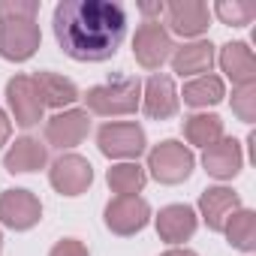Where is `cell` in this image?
Wrapping results in <instances>:
<instances>
[{"label":"cell","instance_id":"25","mask_svg":"<svg viewBox=\"0 0 256 256\" xmlns=\"http://www.w3.org/2000/svg\"><path fill=\"white\" fill-rule=\"evenodd\" d=\"M214 16L229 28H247L256 18V6L247 0H220L214 4Z\"/></svg>","mask_w":256,"mask_h":256},{"label":"cell","instance_id":"24","mask_svg":"<svg viewBox=\"0 0 256 256\" xmlns=\"http://www.w3.org/2000/svg\"><path fill=\"white\" fill-rule=\"evenodd\" d=\"M106 181H108L112 193H118V196H139L148 184V172L139 163H114L106 172Z\"/></svg>","mask_w":256,"mask_h":256},{"label":"cell","instance_id":"9","mask_svg":"<svg viewBox=\"0 0 256 256\" xmlns=\"http://www.w3.org/2000/svg\"><path fill=\"white\" fill-rule=\"evenodd\" d=\"M42 34L36 22H0V58L24 64L40 52Z\"/></svg>","mask_w":256,"mask_h":256},{"label":"cell","instance_id":"6","mask_svg":"<svg viewBox=\"0 0 256 256\" xmlns=\"http://www.w3.org/2000/svg\"><path fill=\"white\" fill-rule=\"evenodd\" d=\"M172 34L160 22H142L133 36V58L142 70H160L172 58Z\"/></svg>","mask_w":256,"mask_h":256},{"label":"cell","instance_id":"7","mask_svg":"<svg viewBox=\"0 0 256 256\" xmlns=\"http://www.w3.org/2000/svg\"><path fill=\"white\" fill-rule=\"evenodd\" d=\"M6 102H10V112H12L16 124L24 126V130L36 126L46 114V102L36 90L34 76H12L6 82Z\"/></svg>","mask_w":256,"mask_h":256},{"label":"cell","instance_id":"31","mask_svg":"<svg viewBox=\"0 0 256 256\" xmlns=\"http://www.w3.org/2000/svg\"><path fill=\"white\" fill-rule=\"evenodd\" d=\"M160 256H199V253H193V250H187V247H172V250H166V253H160Z\"/></svg>","mask_w":256,"mask_h":256},{"label":"cell","instance_id":"23","mask_svg":"<svg viewBox=\"0 0 256 256\" xmlns=\"http://www.w3.org/2000/svg\"><path fill=\"white\" fill-rule=\"evenodd\" d=\"M184 139L196 148H208L223 139V120L208 112L190 114V118H184Z\"/></svg>","mask_w":256,"mask_h":256},{"label":"cell","instance_id":"16","mask_svg":"<svg viewBox=\"0 0 256 256\" xmlns=\"http://www.w3.org/2000/svg\"><path fill=\"white\" fill-rule=\"evenodd\" d=\"M241 208V196L232 187H208L199 193V217L211 232H223L226 220Z\"/></svg>","mask_w":256,"mask_h":256},{"label":"cell","instance_id":"13","mask_svg":"<svg viewBox=\"0 0 256 256\" xmlns=\"http://www.w3.org/2000/svg\"><path fill=\"white\" fill-rule=\"evenodd\" d=\"M178 106H181V96L175 90L172 76L154 72L142 84V112L151 120H169V118H175L178 114Z\"/></svg>","mask_w":256,"mask_h":256},{"label":"cell","instance_id":"27","mask_svg":"<svg viewBox=\"0 0 256 256\" xmlns=\"http://www.w3.org/2000/svg\"><path fill=\"white\" fill-rule=\"evenodd\" d=\"M232 112L244 124L256 120V84H244V88L232 90Z\"/></svg>","mask_w":256,"mask_h":256},{"label":"cell","instance_id":"22","mask_svg":"<svg viewBox=\"0 0 256 256\" xmlns=\"http://www.w3.org/2000/svg\"><path fill=\"white\" fill-rule=\"evenodd\" d=\"M223 235H226L229 247H235V250H241V253H253V250H256V211L238 208V211L226 220Z\"/></svg>","mask_w":256,"mask_h":256},{"label":"cell","instance_id":"5","mask_svg":"<svg viewBox=\"0 0 256 256\" xmlns=\"http://www.w3.org/2000/svg\"><path fill=\"white\" fill-rule=\"evenodd\" d=\"M102 220H106L108 232H114L120 238H130L151 223V205L142 196H114L106 205Z\"/></svg>","mask_w":256,"mask_h":256},{"label":"cell","instance_id":"21","mask_svg":"<svg viewBox=\"0 0 256 256\" xmlns=\"http://www.w3.org/2000/svg\"><path fill=\"white\" fill-rule=\"evenodd\" d=\"M184 102L190 106V108H208V106H217V102H223V96H226V84H223V78L220 76H196V78H190L187 84H184Z\"/></svg>","mask_w":256,"mask_h":256},{"label":"cell","instance_id":"17","mask_svg":"<svg viewBox=\"0 0 256 256\" xmlns=\"http://www.w3.org/2000/svg\"><path fill=\"white\" fill-rule=\"evenodd\" d=\"M48 163V148L34 139V136H22L10 145V151L4 154V169L10 175H28V172H36Z\"/></svg>","mask_w":256,"mask_h":256},{"label":"cell","instance_id":"1","mask_svg":"<svg viewBox=\"0 0 256 256\" xmlns=\"http://www.w3.org/2000/svg\"><path fill=\"white\" fill-rule=\"evenodd\" d=\"M54 40L78 64H102L126 36V10L118 0H60L52 16Z\"/></svg>","mask_w":256,"mask_h":256},{"label":"cell","instance_id":"29","mask_svg":"<svg viewBox=\"0 0 256 256\" xmlns=\"http://www.w3.org/2000/svg\"><path fill=\"white\" fill-rule=\"evenodd\" d=\"M163 10H166V4H139V12H142V16H148L145 22H160Z\"/></svg>","mask_w":256,"mask_h":256},{"label":"cell","instance_id":"14","mask_svg":"<svg viewBox=\"0 0 256 256\" xmlns=\"http://www.w3.org/2000/svg\"><path fill=\"white\" fill-rule=\"evenodd\" d=\"M154 223H157V235L166 244H184V241H190L196 235L199 214H196V208H190L184 202H175V205L160 208V214L154 217Z\"/></svg>","mask_w":256,"mask_h":256},{"label":"cell","instance_id":"2","mask_svg":"<svg viewBox=\"0 0 256 256\" xmlns=\"http://www.w3.org/2000/svg\"><path fill=\"white\" fill-rule=\"evenodd\" d=\"M82 100H84L88 114H100V118L133 114L142 106V82L130 78V76H114L106 84L88 88V94Z\"/></svg>","mask_w":256,"mask_h":256},{"label":"cell","instance_id":"15","mask_svg":"<svg viewBox=\"0 0 256 256\" xmlns=\"http://www.w3.org/2000/svg\"><path fill=\"white\" fill-rule=\"evenodd\" d=\"M202 166L211 178L217 181H232L241 166H244V151H241V142L232 139V136H223L220 142L208 145L205 154H202Z\"/></svg>","mask_w":256,"mask_h":256},{"label":"cell","instance_id":"12","mask_svg":"<svg viewBox=\"0 0 256 256\" xmlns=\"http://www.w3.org/2000/svg\"><path fill=\"white\" fill-rule=\"evenodd\" d=\"M166 16V30L169 34H178L184 40H196L208 30V22H211V10L202 4V0H172L163 10Z\"/></svg>","mask_w":256,"mask_h":256},{"label":"cell","instance_id":"32","mask_svg":"<svg viewBox=\"0 0 256 256\" xmlns=\"http://www.w3.org/2000/svg\"><path fill=\"white\" fill-rule=\"evenodd\" d=\"M0 250H4V232H0Z\"/></svg>","mask_w":256,"mask_h":256},{"label":"cell","instance_id":"19","mask_svg":"<svg viewBox=\"0 0 256 256\" xmlns=\"http://www.w3.org/2000/svg\"><path fill=\"white\" fill-rule=\"evenodd\" d=\"M217 60H220V70L226 72V78H232L235 88L256 84V58H253L247 42H226L220 48Z\"/></svg>","mask_w":256,"mask_h":256},{"label":"cell","instance_id":"8","mask_svg":"<svg viewBox=\"0 0 256 256\" xmlns=\"http://www.w3.org/2000/svg\"><path fill=\"white\" fill-rule=\"evenodd\" d=\"M42 220V202L30 190H4L0 193V223L12 232H28Z\"/></svg>","mask_w":256,"mask_h":256},{"label":"cell","instance_id":"4","mask_svg":"<svg viewBox=\"0 0 256 256\" xmlns=\"http://www.w3.org/2000/svg\"><path fill=\"white\" fill-rule=\"evenodd\" d=\"M193 166H196V157L190 145L178 139H166L148 151V172L157 184H169V187L184 184L193 175Z\"/></svg>","mask_w":256,"mask_h":256},{"label":"cell","instance_id":"30","mask_svg":"<svg viewBox=\"0 0 256 256\" xmlns=\"http://www.w3.org/2000/svg\"><path fill=\"white\" fill-rule=\"evenodd\" d=\"M10 133H12V120L6 118V112L0 108V148L10 142Z\"/></svg>","mask_w":256,"mask_h":256},{"label":"cell","instance_id":"28","mask_svg":"<svg viewBox=\"0 0 256 256\" xmlns=\"http://www.w3.org/2000/svg\"><path fill=\"white\" fill-rule=\"evenodd\" d=\"M48 256H90V253H88L84 241H78V238H60V241L52 247Z\"/></svg>","mask_w":256,"mask_h":256},{"label":"cell","instance_id":"10","mask_svg":"<svg viewBox=\"0 0 256 256\" xmlns=\"http://www.w3.org/2000/svg\"><path fill=\"white\" fill-rule=\"evenodd\" d=\"M48 181L60 196L72 199V196H82L94 184V166L82 154H60L48 169Z\"/></svg>","mask_w":256,"mask_h":256},{"label":"cell","instance_id":"18","mask_svg":"<svg viewBox=\"0 0 256 256\" xmlns=\"http://www.w3.org/2000/svg\"><path fill=\"white\" fill-rule=\"evenodd\" d=\"M172 70L184 78V76H208L217 54H214V46L208 40H193V42H184L172 52Z\"/></svg>","mask_w":256,"mask_h":256},{"label":"cell","instance_id":"11","mask_svg":"<svg viewBox=\"0 0 256 256\" xmlns=\"http://www.w3.org/2000/svg\"><path fill=\"white\" fill-rule=\"evenodd\" d=\"M88 133H90V114L84 108H64L46 120V142L60 151L82 145Z\"/></svg>","mask_w":256,"mask_h":256},{"label":"cell","instance_id":"26","mask_svg":"<svg viewBox=\"0 0 256 256\" xmlns=\"http://www.w3.org/2000/svg\"><path fill=\"white\" fill-rule=\"evenodd\" d=\"M40 0H0V22H36Z\"/></svg>","mask_w":256,"mask_h":256},{"label":"cell","instance_id":"3","mask_svg":"<svg viewBox=\"0 0 256 256\" xmlns=\"http://www.w3.org/2000/svg\"><path fill=\"white\" fill-rule=\"evenodd\" d=\"M96 148L108 160L136 163L145 154L148 139H145L142 124H136V120H108L96 130Z\"/></svg>","mask_w":256,"mask_h":256},{"label":"cell","instance_id":"20","mask_svg":"<svg viewBox=\"0 0 256 256\" xmlns=\"http://www.w3.org/2000/svg\"><path fill=\"white\" fill-rule=\"evenodd\" d=\"M34 82H36V90H40L46 108L52 106V108H60V112H64V108H72V106L82 100L76 82L66 78V76H60V72H48V70H46V72H36Z\"/></svg>","mask_w":256,"mask_h":256}]
</instances>
